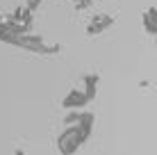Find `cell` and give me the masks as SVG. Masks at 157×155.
Segmentation results:
<instances>
[{
    "mask_svg": "<svg viewBox=\"0 0 157 155\" xmlns=\"http://www.w3.org/2000/svg\"><path fill=\"white\" fill-rule=\"evenodd\" d=\"M89 103L86 100V96L82 91V87H75L71 89L66 96H64V100H62V105H64V110H84V105Z\"/></svg>",
    "mask_w": 157,
    "mask_h": 155,
    "instance_id": "4",
    "label": "cell"
},
{
    "mask_svg": "<svg viewBox=\"0 0 157 155\" xmlns=\"http://www.w3.org/2000/svg\"><path fill=\"white\" fill-rule=\"evenodd\" d=\"M155 16H157V9L150 5L148 9L144 12V16H141V23H144V30L148 32L150 37H155L157 34V21H155Z\"/></svg>",
    "mask_w": 157,
    "mask_h": 155,
    "instance_id": "6",
    "label": "cell"
},
{
    "mask_svg": "<svg viewBox=\"0 0 157 155\" xmlns=\"http://www.w3.org/2000/svg\"><path fill=\"white\" fill-rule=\"evenodd\" d=\"M114 23H116V18H114L112 14H107V12H96V14L89 18L84 32H86L89 37H98V34H102L105 30H109Z\"/></svg>",
    "mask_w": 157,
    "mask_h": 155,
    "instance_id": "3",
    "label": "cell"
},
{
    "mask_svg": "<svg viewBox=\"0 0 157 155\" xmlns=\"http://www.w3.org/2000/svg\"><path fill=\"white\" fill-rule=\"evenodd\" d=\"M75 12H84V9H89L91 5H94V0H71Z\"/></svg>",
    "mask_w": 157,
    "mask_h": 155,
    "instance_id": "7",
    "label": "cell"
},
{
    "mask_svg": "<svg viewBox=\"0 0 157 155\" xmlns=\"http://www.w3.org/2000/svg\"><path fill=\"white\" fill-rule=\"evenodd\" d=\"M41 2H43V0H28V2H25V9H30V12L34 14L36 9L41 7Z\"/></svg>",
    "mask_w": 157,
    "mask_h": 155,
    "instance_id": "8",
    "label": "cell"
},
{
    "mask_svg": "<svg viewBox=\"0 0 157 155\" xmlns=\"http://www.w3.org/2000/svg\"><path fill=\"white\" fill-rule=\"evenodd\" d=\"M2 21H5V14H0V28H2Z\"/></svg>",
    "mask_w": 157,
    "mask_h": 155,
    "instance_id": "9",
    "label": "cell"
},
{
    "mask_svg": "<svg viewBox=\"0 0 157 155\" xmlns=\"http://www.w3.org/2000/svg\"><path fill=\"white\" fill-rule=\"evenodd\" d=\"M0 41L16 48H23V50H30L34 55H43V57H52L62 52V44H48L41 34L36 32H25V34H0Z\"/></svg>",
    "mask_w": 157,
    "mask_h": 155,
    "instance_id": "1",
    "label": "cell"
},
{
    "mask_svg": "<svg viewBox=\"0 0 157 155\" xmlns=\"http://www.w3.org/2000/svg\"><path fill=\"white\" fill-rule=\"evenodd\" d=\"M84 144H86V137L73 123V126H66V130L57 137V151H59V155H75Z\"/></svg>",
    "mask_w": 157,
    "mask_h": 155,
    "instance_id": "2",
    "label": "cell"
},
{
    "mask_svg": "<svg viewBox=\"0 0 157 155\" xmlns=\"http://www.w3.org/2000/svg\"><path fill=\"white\" fill-rule=\"evenodd\" d=\"M98 82H100V76L98 73H84L82 76V91H84V96H86V100H94L96 98V94H98Z\"/></svg>",
    "mask_w": 157,
    "mask_h": 155,
    "instance_id": "5",
    "label": "cell"
}]
</instances>
